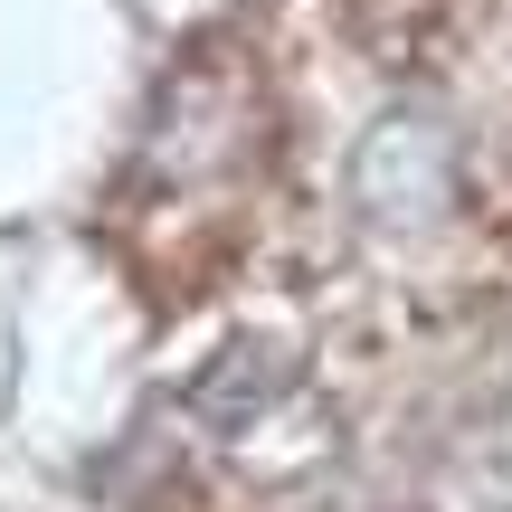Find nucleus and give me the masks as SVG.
<instances>
[{
  "instance_id": "f257e3e1",
  "label": "nucleus",
  "mask_w": 512,
  "mask_h": 512,
  "mask_svg": "<svg viewBox=\"0 0 512 512\" xmlns=\"http://www.w3.org/2000/svg\"><path fill=\"white\" fill-rule=\"evenodd\" d=\"M361 200L380 209V219H427V209L446 200V143L437 124H380L361 143Z\"/></svg>"
}]
</instances>
